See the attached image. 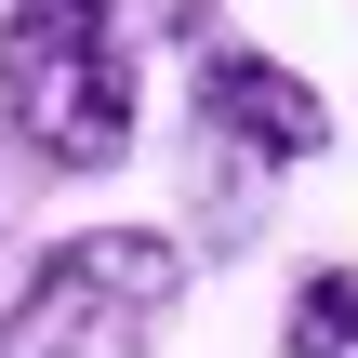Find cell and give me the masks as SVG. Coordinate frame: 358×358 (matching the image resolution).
Listing matches in <instances>:
<instances>
[{"instance_id":"6da1fadb","label":"cell","mask_w":358,"mask_h":358,"mask_svg":"<svg viewBox=\"0 0 358 358\" xmlns=\"http://www.w3.org/2000/svg\"><path fill=\"white\" fill-rule=\"evenodd\" d=\"M133 120H146V80H133L120 0H13L0 13V133L27 173H53V186L120 173Z\"/></svg>"},{"instance_id":"7a4b0ae2","label":"cell","mask_w":358,"mask_h":358,"mask_svg":"<svg viewBox=\"0 0 358 358\" xmlns=\"http://www.w3.org/2000/svg\"><path fill=\"white\" fill-rule=\"evenodd\" d=\"M186 279H199V252L173 226H66L13 266L0 358H159Z\"/></svg>"},{"instance_id":"3957f363","label":"cell","mask_w":358,"mask_h":358,"mask_svg":"<svg viewBox=\"0 0 358 358\" xmlns=\"http://www.w3.org/2000/svg\"><path fill=\"white\" fill-rule=\"evenodd\" d=\"M186 120H199V159H213V173H252V186L332 159V93H319L292 53H266V40H199Z\"/></svg>"},{"instance_id":"277c9868","label":"cell","mask_w":358,"mask_h":358,"mask_svg":"<svg viewBox=\"0 0 358 358\" xmlns=\"http://www.w3.org/2000/svg\"><path fill=\"white\" fill-rule=\"evenodd\" d=\"M279 358H358V266H306V279H292Z\"/></svg>"}]
</instances>
